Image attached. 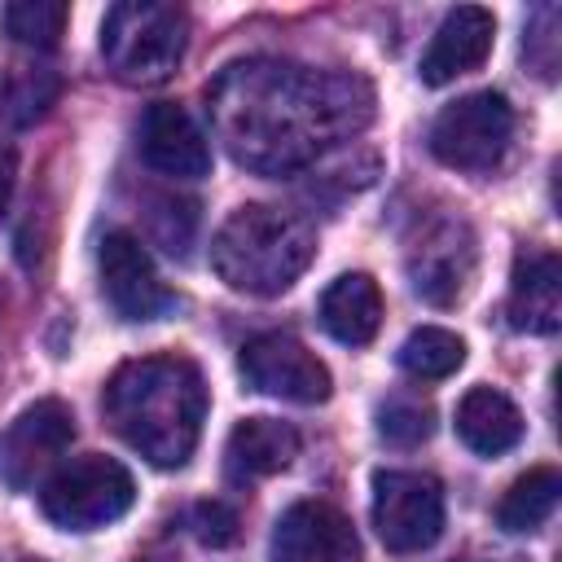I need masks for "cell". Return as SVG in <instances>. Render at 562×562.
Listing matches in <instances>:
<instances>
[{
  "label": "cell",
  "instance_id": "6da1fadb",
  "mask_svg": "<svg viewBox=\"0 0 562 562\" xmlns=\"http://www.w3.org/2000/svg\"><path fill=\"white\" fill-rule=\"evenodd\" d=\"M206 114L237 167L290 176L373 123V88L351 70L246 57L206 83Z\"/></svg>",
  "mask_w": 562,
  "mask_h": 562
},
{
  "label": "cell",
  "instance_id": "7a4b0ae2",
  "mask_svg": "<svg viewBox=\"0 0 562 562\" xmlns=\"http://www.w3.org/2000/svg\"><path fill=\"white\" fill-rule=\"evenodd\" d=\"M101 413L114 435L158 470H180L206 422L202 369L184 356H140L114 369L101 391Z\"/></svg>",
  "mask_w": 562,
  "mask_h": 562
},
{
  "label": "cell",
  "instance_id": "3957f363",
  "mask_svg": "<svg viewBox=\"0 0 562 562\" xmlns=\"http://www.w3.org/2000/svg\"><path fill=\"white\" fill-rule=\"evenodd\" d=\"M312 259H316L312 224L294 211L263 202L237 206L211 241V268L220 272V281L255 299L285 294L307 272Z\"/></svg>",
  "mask_w": 562,
  "mask_h": 562
},
{
  "label": "cell",
  "instance_id": "277c9868",
  "mask_svg": "<svg viewBox=\"0 0 562 562\" xmlns=\"http://www.w3.org/2000/svg\"><path fill=\"white\" fill-rule=\"evenodd\" d=\"M189 44V18L180 4L158 0H123L101 18V57L114 79L149 88L171 79Z\"/></svg>",
  "mask_w": 562,
  "mask_h": 562
},
{
  "label": "cell",
  "instance_id": "5b68a950",
  "mask_svg": "<svg viewBox=\"0 0 562 562\" xmlns=\"http://www.w3.org/2000/svg\"><path fill=\"white\" fill-rule=\"evenodd\" d=\"M132 501H136V483H132L127 465H119L114 457H101V452L66 461L40 492L44 518L66 531L105 527V522L123 518L132 509Z\"/></svg>",
  "mask_w": 562,
  "mask_h": 562
},
{
  "label": "cell",
  "instance_id": "8992f818",
  "mask_svg": "<svg viewBox=\"0 0 562 562\" xmlns=\"http://www.w3.org/2000/svg\"><path fill=\"white\" fill-rule=\"evenodd\" d=\"M514 136V110L501 92L483 88L439 110L430 123V154L457 171H492Z\"/></svg>",
  "mask_w": 562,
  "mask_h": 562
},
{
  "label": "cell",
  "instance_id": "52a82bcc",
  "mask_svg": "<svg viewBox=\"0 0 562 562\" xmlns=\"http://www.w3.org/2000/svg\"><path fill=\"white\" fill-rule=\"evenodd\" d=\"M373 527L391 553H422L443 536V487L422 470L373 474Z\"/></svg>",
  "mask_w": 562,
  "mask_h": 562
},
{
  "label": "cell",
  "instance_id": "ba28073f",
  "mask_svg": "<svg viewBox=\"0 0 562 562\" xmlns=\"http://www.w3.org/2000/svg\"><path fill=\"white\" fill-rule=\"evenodd\" d=\"M237 369L246 378L250 391L259 395H277L290 404H325L334 391V378L325 369V360L316 351H307L294 334H255L241 356Z\"/></svg>",
  "mask_w": 562,
  "mask_h": 562
},
{
  "label": "cell",
  "instance_id": "9c48e42d",
  "mask_svg": "<svg viewBox=\"0 0 562 562\" xmlns=\"http://www.w3.org/2000/svg\"><path fill=\"white\" fill-rule=\"evenodd\" d=\"M97 268H101V294L119 321H158L176 307V294L162 285V277L136 233H127V228L105 233Z\"/></svg>",
  "mask_w": 562,
  "mask_h": 562
},
{
  "label": "cell",
  "instance_id": "30bf717a",
  "mask_svg": "<svg viewBox=\"0 0 562 562\" xmlns=\"http://www.w3.org/2000/svg\"><path fill=\"white\" fill-rule=\"evenodd\" d=\"M479 250H474V233L465 220H435L422 228V237L408 250V281L413 294L435 303V307H452L465 299L470 277H474Z\"/></svg>",
  "mask_w": 562,
  "mask_h": 562
},
{
  "label": "cell",
  "instance_id": "8fae6325",
  "mask_svg": "<svg viewBox=\"0 0 562 562\" xmlns=\"http://www.w3.org/2000/svg\"><path fill=\"white\" fill-rule=\"evenodd\" d=\"M75 439V413L61 400H35L0 430V483L26 492Z\"/></svg>",
  "mask_w": 562,
  "mask_h": 562
},
{
  "label": "cell",
  "instance_id": "7c38bea8",
  "mask_svg": "<svg viewBox=\"0 0 562 562\" xmlns=\"http://www.w3.org/2000/svg\"><path fill=\"white\" fill-rule=\"evenodd\" d=\"M268 562H360V536L329 501H294L272 527Z\"/></svg>",
  "mask_w": 562,
  "mask_h": 562
},
{
  "label": "cell",
  "instance_id": "4fadbf2b",
  "mask_svg": "<svg viewBox=\"0 0 562 562\" xmlns=\"http://www.w3.org/2000/svg\"><path fill=\"white\" fill-rule=\"evenodd\" d=\"M136 145H140L145 167H154L162 176L202 180L211 171V145H206L202 127L193 123V114L176 101H158L140 114Z\"/></svg>",
  "mask_w": 562,
  "mask_h": 562
},
{
  "label": "cell",
  "instance_id": "5bb4252c",
  "mask_svg": "<svg viewBox=\"0 0 562 562\" xmlns=\"http://www.w3.org/2000/svg\"><path fill=\"white\" fill-rule=\"evenodd\" d=\"M492 40H496V18H492L487 9H479V4L452 9V13L439 22L430 48L422 53V83L443 88V83H452L457 75L479 70V66L487 61V53H492Z\"/></svg>",
  "mask_w": 562,
  "mask_h": 562
},
{
  "label": "cell",
  "instance_id": "9a60e30c",
  "mask_svg": "<svg viewBox=\"0 0 562 562\" xmlns=\"http://www.w3.org/2000/svg\"><path fill=\"white\" fill-rule=\"evenodd\" d=\"M509 325L527 334H553L562 325V263L553 250H522L509 281Z\"/></svg>",
  "mask_w": 562,
  "mask_h": 562
},
{
  "label": "cell",
  "instance_id": "2e32d148",
  "mask_svg": "<svg viewBox=\"0 0 562 562\" xmlns=\"http://www.w3.org/2000/svg\"><path fill=\"white\" fill-rule=\"evenodd\" d=\"M299 457V430L277 417H246L233 426L224 443V474L237 487H250L255 479L281 474Z\"/></svg>",
  "mask_w": 562,
  "mask_h": 562
},
{
  "label": "cell",
  "instance_id": "e0dca14e",
  "mask_svg": "<svg viewBox=\"0 0 562 562\" xmlns=\"http://www.w3.org/2000/svg\"><path fill=\"white\" fill-rule=\"evenodd\" d=\"M457 435L479 457H501L522 439L518 404L496 386H470L457 404Z\"/></svg>",
  "mask_w": 562,
  "mask_h": 562
},
{
  "label": "cell",
  "instance_id": "ac0fdd59",
  "mask_svg": "<svg viewBox=\"0 0 562 562\" xmlns=\"http://www.w3.org/2000/svg\"><path fill=\"white\" fill-rule=\"evenodd\" d=\"M321 325L347 347H364L382 325V290L369 272H342L321 294Z\"/></svg>",
  "mask_w": 562,
  "mask_h": 562
},
{
  "label": "cell",
  "instance_id": "d6986e66",
  "mask_svg": "<svg viewBox=\"0 0 562 562\" xmlns=\"http://www.w3.org/2000/svg\"><path fill=\"white\" fill-rule=\"evenodd\" d=\"M558 496H562V474L553 465H536L509 483V492L496 505V522L505 531H536L558 509Z\"/></svg>",
  "mask_w": 562,
  "mask_h": 562
},
{
  "label": "cell",
  "instance_id": "ffe728a7",
  "mask_svg": "<svg viewBox=\"0 0 562 562\" xmlns=\"http://www.w3.org/2000/svg\"><path fill=\"white\" fill-rule=\"evenodd\" d=\"M461 364H465V342L452 329H439V325L413 329L400 347V369L408 378H422V382H439V378L457 373Z\"/></svg>",
  "mask_w": 562,
  "mask_h": 562
},
{
  "label": "cell",
  "instance_id": "44dd1931",
  "mask_svg": "<svg viewBox=\"0 0 562 562\" xmlns=\"http://www.w3.org/2000/svg\"><path fill=\"white\" fill-rule=\"evenodd\" d=\"M66 18H70V9L57 0H18V4H4L0 26L9 40L26 44V48H57Z\"/></svg>",
  "mask_w": 562,
  "mask_h": 562
},
{
  "label": "cell",
  "instance_id": "7402d4cb",
  "mask_svg": "<svg viewBox=\"0 0 562 562\" xmlns=\"http://www.w3.org/2000/svg\"><path fill=\"white\" fill-rule=\"evenodd\" d=\"M435 430V413L430 404H417V400H386L378 408V435L395 448H417L426 443Z\"/></svg>",
  "mask_w": 562,
  "mask_h": 562
},
{
  "label": "cell",
  "instance_id": "603a6c76",
  "mask_svg": "<svg viewBox=\"0 0 562 562\" xmlns=\"http://www.w3.org/2000/svg\"><path fill=\"white\" fill-rule=\"evenodd\" d=\"M193 536L211 549H224L237 540V509H228L224 501H202L193 509Z\"/></svg>",
  "mask_w": 562,
  "mask_h": 562
},
{
  "label": "cell",
  "instance_id": "cb8c5ba5",
  "mask_svg": "<svg viewBox=\"0 0 562 562\" xmlns=\"http://www.w3.org/2000/svg\"><path fill=\"white\" fill-rule=\"evenodd\" d=\"M13 171H18L13 149H0V211L9 206V193H13Z\"/></svg>",
  "mask_w": 562,
  "mask_h": 562
},
{
  "label": "cell",
  "instance_id": "d4e9b609",
  "mask_svg": "<svg viewBox=\"0 0 562 562\" xmlns=\"http://www.w3.org/2000/svg\"><path fill=\"white\" fill-rule=\"evenodd\" d=\"M461 562H522V558H461Z\"/></svg>",
  "mask_w": 562,
  "mask_h": 562
},
{
  "label": "cell",
  "instance_id": "484cf974",
  "mask_svg": "<svg viewBox=\"0 0 562 562\" xmlns=\"http://www.w3.org/2000/svg\"><path fill=\"white\" fill-rule=\"evenodd\" d=\"M22 562H40V558H22Z\"/></svg>",
  "mask_w": 562,
  "mask_h": 562
}]
</instances>
